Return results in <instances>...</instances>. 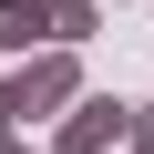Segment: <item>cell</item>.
I'll use <instances>...</instances> for the list:
<instances>
[{"label":"cell","mask_w":154,"mask_h":154,"mask_svg":"<svg viewBox=\"0 0 154 154\" xmlns=\"http://www.w3.org/2000/svg\"><path fill=\"white\" fill-rule=\"evenodd\" d=\"M11 82H21V113H72V103H82V51H31L21 72H11Z\"/></svg>","instance_id":"cell-1"},{"label":"cell","mask_w":154,"mask_h":154,"mask_svg":"<svg viewBox=\"0 0 154 154\" xmlns=\"http://www.w3.org/2000/svg\"><path fill=\"white\" fill-rule=\"evenodd\" d=\"M123 113H134V103H113V93H82V103L62 113L51 154H123Z\"/></svg>","instance_id":"cell-2"},{"label":"cell","mask_w":154,"mask_h":154,"mask_svg":"<svg viewBox=\"0 0 154 154\" xmlns=\"http://www.w3.org/2000/svg\"><path fill=\"white\" fill-rule=\"evenodd\" d=\"M0 51H11V62L51 51V11H41V0H0Z\"/></svg>","instance_id":"cell-3"},{"label":"cell","mask_w":154,"mask_h":154,"mask_svg":"<svg viewBox=\"0 0 154 154\" xmlns=\"http://www.w3.org/2000/svg\"><path fill=\"white\" fill-rule=\"evenodd\" d=\"M41 11H51V41H62V51H82V41L103 31V0H41Z\"/></svg>","instance_id":"cell-4"},{"label":"cell","mask_w":154,"mask_h":154,"mask_svg":"<svg viewBox=\"0 0 154 154\" xmlns=\"http://www.w3.org/2000/svg\"><path fill=\"white\" fill-rule=\"evenodd\" d=\"M123 154H154V103H134V113H123Z\"/></svg>","instance_id":"cell-5"},{"label":"cell","mask_w":154,"mask_h":154,"mask_svg":"<svg viewBox=\"0 0 154 154\" xmlns=\"http://www.w3.org/2000/svg\"><path fill=\"white\" fill-rule=\"evenodd\" d=\"M21 123H31L21 113V82H0V144H21Z\"/></svg>","instance_id":"cell-6"},{"label":"cell","mask_w":154,"mask_h":154,"mask_svg":"<svg viewBox=\"0 0 154 154\" xmlns=\"http://www.w3.org/2000/svg\"><path fill=\"white\" fill-rule=\"evenodd\" d=\"M0 154H31V144H0Z\"/></svg>","instance_id":"cell-7"},{"label":"cell","mask_w":154,"mask_h":154,"mask_svg":"<svg viewBox=\"0 0 154 154\" xmlns=\"http://www.w3.org/2000/svg\"><path fill=\"white\" fill-rule=\"evenodd\" d=\"M103 11H113V0H103Z\"/></svg>","instance_id":"cell-8"}]
</instances>
